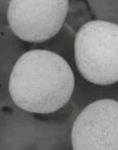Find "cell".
I'll return each mask as SVG.
<instances>
[{"instance_id":"2","label":"cell","mask_w":118,"mask_h":150,"mask_svg":"<svg viewBox=\"0 0 118 150\" xmlns=\"http://www.w3.org/2000/svg\"><path fill=\"white\" fill-rule=\"evenodd\" d=\"M74 48L76 66L87 81L99 86L118 81V25L106 21L84 24Z\"/></svg>"},{"instance_id":"1","label":"cell","mask_w":118,"mask_h":150,"mask_svg":"<svg viewBox=\"0 0 118 150\" xmlns=\"http://www.w3.org/2000/svg\"><path fill=\"white\" fill-rule=\"evenodd\" d=\"M75 78L68 63L56 52L33 50L13 66L9 94L15 104L32 113H52L69 102Z\"/></svg>"},{"instance_id":"3","label":"cell","mask_w":118,"mask_h":150,"mask_svg":"<svg viewBox=\"0 0 118 150\" xmlns=\"http://www.w3.org/2000/svg\"><path fill=\"white\" fill-rule=\"evenodd\" d=\"M68 8L69 0H11L7 20L22 40L43 42L59 33Z\"/></svg>"},{"instance_id":"4","label":"cell","mask_w":118,"mask_h":150,"mask_svg":"<svg viewBox=\"0 0 118 150\" xmlns=\"http://www.w3.org/2000/svg\"><path fill=\"white\" fill-rule=\"evenodd\" d=\"M73 150H118V102L110 99L87 105L71 132Z\"/></svg>"}]
</instances>
